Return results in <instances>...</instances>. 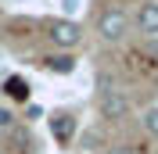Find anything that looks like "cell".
<instances>
[{
    "instance_id": "6da1fadb",
    "label": "cell",
    "mask_w": 158,
    "mask_h": 154,
    "mask_svg": "<svg viewBox=\"0 0 158 154\" xmlns=\"http://www.w3.org/2000/svg\"><path fill=\"white\" fill-rule=\"evenodd\" d=\"M43 32H47V39L54 43V47H61V50H69V47H76L79 43V25L72 18H47L43 22Z\"/></svg>"
},
{
    "instance_id": "7a4b0ae2",
    "label": "cell",
    "mask_w": 158,
    "mask_h": 154,
    "mask_svg": "<svg viewBox=\"0 0 158 154\" xmlns=\"http://www.w3.org/2000/svg\"><path fill=\"white\" fill-rule=\"evenodd\" d=\"M97 32H101L104 43H118V39H126V32H129V18L122 11H104L97 18Z\"/></svg>"
},
{
    "instance_id": "3957f363",
    "label": "cell",
    "mask_w": 158,
    "mask_h": 154,
    "mask_svg": "<svg viewBox=\"0 0 158 154\" xmlns=\"http://www.w3.org/2000/svg\"><path fill=\"white\" fill-rule=\"evenodd\" d=\"M97 107H101V118H108V122H122V118L129 115V100L118 93V90H104L101 100H97Z\"/></svg>"
},
{
    "instance_id": "277c9868",
    "label": "cell",
    "mask_w": 158,
    "mask_h": 154,
    "mask_svg": "<svg viewBox=\"0 0 158 154\" xmlns=\"http://www.w3.org/2000/svg\"><path fill=\"white\" fill-rule=\"evenodd\" d=\"M4 97L15 100V104H29L32 90H29V83H25L22 75H7V79H4Z\"/></svg>"
},
{
    "instance_id": "5b68a950",
    "label": "cell",
    "mask_w": 158,
    "mask_h": 154,
    "mask_svg": "<svg viewBox=\"0 0 158 154\" xmlns=\"http://www.w3.org/2000/svg\"><path fill=\"white\" fill-rule=\"evenodd\" d=\"M137 25L144 36H158V0H151V4H140L137 11Z\"/></svg>"
},
{
    "instance_id": "8992f818",
    "label": "cell",
    "mask_w": 158,
    "mask_h": 154,
    "mask_svg": "<svg viewBox=\"0 0 158 154\" xmlns=\"http://www.w3.org/2000/svg\"><path fill=\"white\" fill-rule=\"evenodd\" d=\"M50 129H54V136H58L61 144H69L72 133H76V118H69L65 111H58V115H50Z\"/></svg>"
},
{
    "instance_id": "52a82bcc",
    "label": "cell",
    "mask_w": 158,
    "mask_h": 154,
    "mask_svg": "<svg viewBox=\"0 0 158 154\" xmlns=\"http://www.w3.org/2000/svg\"><path fill=\"white\" fill-rule=\"evenodd\" d=\"M43 61H47V68L58 72V75H72V72H76V58H72V54H58V58H43Z\"/></svg>"
},
{
    "instance_id": "ba28073f",
    "label": "cell",
    "mask_w": 158,
    "mask_h": 154,
    "mask_svg": "<svg viewBox=\"0 0 158 154\" xmlns=\"http://www.w3.org/2000/svg\"><path fill=\"white\" fill-rule=\"evenodd\" d=\"M15 144H18V151H25V147H29V129H22V125L11 129V147Z\"/></svg>"
},
{
    "instance_id": "9c48e42d",
    "label": "cell",
    "mask_w": 158,
    "mask_h": 154,
    "mask_svg": "<svg viewBox=\"0 0 158 154\" xmlns=\"http://www.w3.org/2000/svg\"><path fill=\"white\" fill-rule=\"evenodd\" d=\"M144 129H148L151 136H158V107H151V111H144Z\"/></svg>"
},
{
    "instance_id": "30bf717a",
    "label": "cell",
    "mask_w": 158,
    "mask_h": 154,
    "mask_svg": "<svg viewBox=\"0 0 158 154\" xmlns=\"http://www.w3.org/2000/svg\"><path fill=\"white\" fill-rule=\"evenodd\" d=\"M0 129H15V111L0 104Z\"/></svg>"
},
{
    "instance_id": "8fae6325",
    "label": "cell",
    "mask_w": 158,
    "mask_h": 154,
    "mask_svg": "<svg viewBox=\"0 0 158 154\" xmlns=\"http://www.w3.org/2000/svg\"><path fill=\"white\" fill-rule=\"evenodd\" d=\"M61 7H65V11H76V7H79V0H61Z\"/></svg>"
},
{
    "instance_id": "7c38bea8",
    "label": "cell",
    "mask_w": 158,
    "mask_h": 154,
    "mask_svg": "<svg viewBox=\"0 0 158 154\" xmlns=\"http://www.w3.org/2000/svg\"><path fill=\"white\" fill-rule=\"evenodd\" d=\"M108 154H133V151H129V147H111Z\"/></svg>"
}]
</instances>
